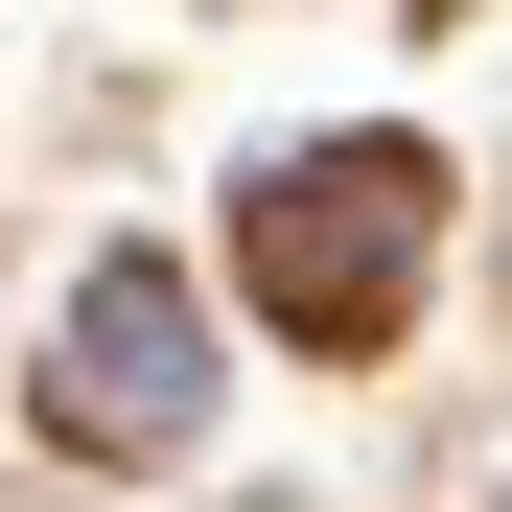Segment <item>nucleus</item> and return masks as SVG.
<instances>
[{
	"mask_svg": "<svg viewBox=\"0 0 512 512\" xmlns=\"http://www.w3.org/2000/svg\"><path fill=\"white\" fill-rule=\"evenodd\" d=\"M396 233H419V163L396 140H326L303 187H256V303H280L303 350H350V326L396 303Z\"/></svg>",
	"mask_w": 512,
	"mask_h": 512,
	"instance_id": "nucleus-1",
	"label": "nucleus"
},
{
	"mask_svg": "<svg viewBox=\"0 0 512 512\" xmlns=\"http://www.w3.org/2000/svg\"><path fill=\"white\" fill-rule=\"evenodd\" d=\"M47 419H70V443H187V419H210V373H187V280H163V256H94Z\"/></svg>",
	"mask_w": 512,
	"mask_h": 512,
	"instance_id": "nucleus-2",
	"label": "nucleus"
}]
</instances>
